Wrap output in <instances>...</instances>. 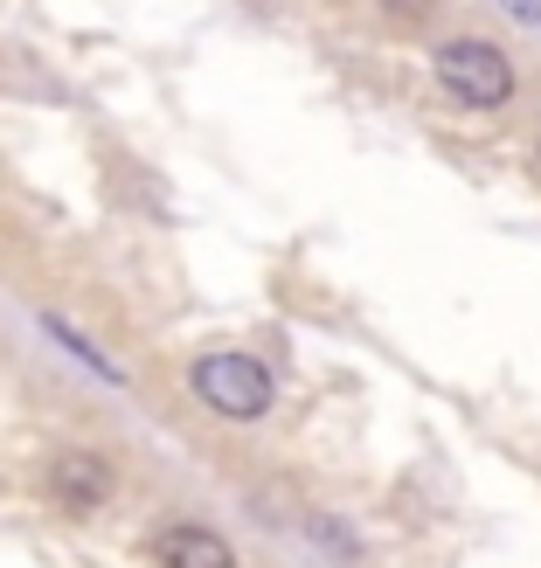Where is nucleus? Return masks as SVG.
<instances>
[{"label": "nucleus", "mask_w": 541, "mask_h": 568, "mask_svg": "<svg viewBox=\"0 0 541 568\" xmlns=\"http://www.w3.org/2000/svg\"><path fill=\"white\" fill-rule=\"evenodd\" d=\"M188 388H194V403H202L209 416L222 423H264L271 403H278V382H271V367L258 354H243V347H216L188 367Z\"/></svg>", "instance_id": "obj_1"}, {"label": "nucleus", "mask_w": 541, "mask_h": 568, "mask_svg": "<svg viewBox=\"0 0 541 568\" xmlns=\"http://www.w3.org/2000/svg\"><path fill=\"white\" fill-rule=\"evenodd\" d=\"M431 77H438V91L451 104H465V111H500L507 98H514V63H507V49L487 42V36H451V42H438Z\"/></svg>", "instance_id": "obj_2"}, {"label": "nucleus", "mask_w": 541, "mask_h": 568, "mask_svg": "<svg viewBox=\"0 0 541 568\" xmlns=\"http://www.w3.org/2000/svg\"><path fill=\"white\" fill-rule=\"evenodd\" d=\"M153 561L160 568H237V548L202 520H174L153 534Z\"/></svg>", "instance_id": "obj_4"}, {"label": "nucleus", "mask_w": 541, "mask_h": 568, "mask_svg": "<svg viewBox=\"0 0 541 568\" xmlns=\"http://www.w3.org/2000/svg\"><path fill=\"white\" fill-rule=\"evenodd\" d=\"M111 486H119V471H111L104 450H56L49 458V499L63 506L70 520H91L111 499Z\"/></svg>", "instance_id": "obj_3"}, {"label": "nucleus", "mask_w": 541, "mask_h": 568, "mask_svg": "<svg viewBox=\"0 0 541 568\" xmlns=\"http://www.w3.org/2000/svg\"><path fill=\"white\" fill-rule=\"evenodd\" d=\"M500 8H507V14H514L521 28H541V0H500Z\"/></svg>", "instance_id": "obj_5"}]
</instances>
